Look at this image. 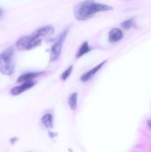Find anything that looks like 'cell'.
<instances>
[{"label": "cell", "mask_w": 151, "mask_h": 152, "mask_svg": "<svg viewBox=\"0 0 151 152\" xmlns=\"http://www.w3.org/2000/svg\"><path fill=\"white\" fill-rule=\"evenodd\" d=\"M113 10L112 6L95 2L94 0H84L74 7V16L78 21H86L99 12Z\"/></svg>", "instance_id": "obj_1"}, {"label": "cell", "mask_w": 151, "mask_h": 152, "mask_svg": "<svg viewBox=\"0 0 151 152\" xmlns=\"http://www.w3.org/2000/svg\"><path fill=\"white\" fill-rule=\"evenodd\" d=\"M14 48L9 47L0 53V71L6 76H11L15 70Z\"/></svg>", "instance_id": "obj_2"}, {"label": "cell", "mask_w": 151, "mask_h": 152, "mask_svg": "<svg viewBox=\"0 0 151 152\" xmlns=\"http://www.w3.org/2000/svg\"><path fill=\"white\" fill-rule=\"evenodd\" d=\"M41 39L31 36H25L16 41V48L19 51H26L38 47L41 45Z\"/></svg>", "instance_id": "obj_3"}, {"label": "cell", "mask_w": 151, "mask_h": 152, "mask_svg": "<svg viewBox=\"0 0 151 152\" xmlns=\"http://www.w3.org/2000/svg\"><path fill=\"white\" fill-rule=\"evenodd\" d=\"M68 32H69V29L64 30V31L59 34V37L56 39V42H54V44H53V46L51 47L50 54V62H54V61L57 60L59 58V56H60L62 46H63L64 42H65L67 36H68Z\"/></svg>", "instance_id": "obj_4"}, {"label": "cell", "mask_w": 151, "mask_h": 152, "mask_svg": "<svg viewBox=\"0 0 151 152\" xmlns=\"http://www.w3.org/2000/svg\"><path fill=\"white\" fill-rule=\"evenodd\" d=\"M55 32V29L53 25H46V26L41 27L36 30L34 32H33L32 36L36 39H42L48 38L51 37Z\"/></svg>", "instance_id": "obj_5"}, {"label": "cell", "mask_w": 151, "mask_h": 152, "mask_svg": "<svg viewBox=\"0 0 151 152\" xmlns=\"http://www.w3.org/2000/svg\"><path fill=\"white\" fill-rule=\"evenodd\" d=\"M36 84V83L34 81H28L25 82V83H22L20 86H16V87H13V88L10 90V94L13 96H18V95L21 94L23 92L26 91L27 90H29L31 88L33 87Z\"/></svg>", "instance_id": "obj_6"}, {"label": "cell", "mask_w": 151, "mask_h": 152, "mask_svg": "<svg viewBox=\"0 0 151 152\" xmlns=\"http://www.w3.org/2000/svg\"><path fill=\"white\" fill-rule=\"evenodd\" d=\"M107 61V60H104L103 62L98 64V65H96V66H95L94 68H92V69H90V71H87V72H86L85 74H83V75L81 77V78H80V80H81L82 83H86V82L89 81V80H90V79H91L92 77H93V76H94L95 74H96V73H97L98 71H99V70L103 67V65L106 63Z\"/></svg>", "instance_id": "obj_7"}, {"label": "cell", "mask_w": 151, "mask_h": 152, "mask_svg": "<svg viewBox=\"0 0 151 152\" xmlns=\"http://www.w3.org/2000/svg\"><path fill=\"white\" fill-rule=\"evenodd\" d=\"M124 37V34L121 29L117 28H113L110 31L108 34V40L110 42L115 43L119 42Z\"/></svg>", "instance_id": "obj_8"}, {"label": "cell", "mask_w": 151, "mask_h": 152, "mask_svg": "<svg viewBox=\"0 0 151 152\" xmlns=\"http://www.w3.org/2000/svg\"><path fill=\"white\" fill-rule=\"evenodd\" d=\"M44 74L43 71H38V72H29L26 73V74H24L22 75L19 76V78L17 79V83H25V82L28 81H32L33 79L36 78V77H39Z\"/></svg>", "instance_id": "obj_9"}, {"label": "cell", "mask_w": 151, "mask_h": 152, "mask_svg": "<svg viewBox=\"0 0 151 152\" xmlns=\"http://www.w3.org/2000/svg\"><path fill=\"white\" fill-rule=\"evenodd\" d=\"M92 49L93 48H92L90 46L88 42L87 41L84 42L81 44V45L80 46V48H79V49L78 50V51H77L76 55V57L77 59L81 57V56H83L84 55L87 54V53H89L90 50H92Z\"/></svg>", "instance_id": "obj_10"}, {"label": "cell", "mask_w": 151, "mask_h": 152, "mask_svg": "<svg viewBox=\"0 0 151 152\" xmlns=\"http://www.w3.org/2000/svg\"><path fill=\"white\" fill-rule=\"evenodd\" d=\"M41 123L47 129H53V117L50 114H46L41 117Z\"/></svg>", "instance_id": "obj_11"}, {"label": "cell", "mask_w": 151, "mask_h": 152, "mask_svg": "<svg viewBox=\"0 0 151 152\" xmlns=\"http://www.w3.org/2000/svg\"><path fill=\"white\" fill-rule=\"evenodd\" d=\"M68 105L71 110L75 111L77 108V102H78V94L73 92L68 96Z\"/></svg>", "instance_id": "obj_12"}, {"label": "cell", "mask_w": 151, "mask_h": 152, "mask_svg": "<svg viewBox=\"0 0 151 152\" xmlns=\"http://www.w3.org/2000/svg\"><path fill=\"white\" fill-rule=\"evenodd\" d=\"M121 28L125 30H128L130 28H133V27L135 26V19L134 18H131V19L124 21L121 23Z\"/></svg>", "instance_id": "obj_13"}, {"label": "cell", "mask_w": 151, "mask_h": 152, "mask_svg": "<svg viewBox=\"0 0 151 152\" xmlns=\"http://www.w3.org/2000/svg\"><path fill=\"white\" fill-rule=\"evenodd\" d=\"M73 68V65H70V66L68 67V68H67V69L65 70V71H64L62 74H61L60 79L62 81H65V80H68V78L70 77V76L71 73H72Z\"/></svg>", "instance_id": "obj_14"}, {"label": "cell", "mask_w": 151, "mask_h": 152, "mask_svg": "<svg viewBox=\"0 0 151 152\" xmlns=\"http://www.w3.org/2000/svg\"><path fill=\"white\" fill-rule=\"evenodd\" d=\"M147 125L148 128L151 129V118L149 119V120H147Z\"/></svg>", "instance_id": "obj_15"}, {"label": "cell", "mask_w": 151, "mask_h": 152, "mask_svg": "<svg viewBox=\"0 0 151 152\" xmlns=\"http://www.w3.org/2000/svg\"><path fill=\"white\" fill-rule=\"evenodd\" d=\"M2 14H3V10L0 7V18H1V16H2Z\"/></svg>", "instance_id": "obj_16"}]
</instances>
